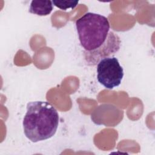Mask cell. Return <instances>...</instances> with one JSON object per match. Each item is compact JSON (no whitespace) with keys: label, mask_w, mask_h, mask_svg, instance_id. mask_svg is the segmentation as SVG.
Wrapping results in <instances>:
<instances>
[{"label":"cell","mask_w":155,"mask_h":155,"mask_svg":"<svg viewBox=\"0 0 155 155\" xmlns=\"http://www.w3.org/2000/svg\"><path fill=\"white\" fill-rule=\"evenodd\" d=\"M76 27L87 65L94 66L101 59L119 50L120 39L110 30L109 21L105 16L88 12L76 21Z\"/></svg>","instance_id":"6da1fadb"},{"label":"cell","mask_w":155,"mask_h":155,"mask_svg":"<svg viewBox=\"0 0 155 155\" xmlns=\"http://www.w3.org/2000/svg\"><path fill=\"white\" fill-rule=\"evenodd\" d=\"M58 124V113L51 104L46 101L27 104L22 125L25 136L32 142L51 138L56 133Z\"/></svg>","instance_id":"7a4b0ae2"},{"label":"cell","mask_w":155,"mask_h":155,"mask_svg":"<svg viewBox=\"0 0 155 155\" xmlns=\"http://www.w3.org/2000/svg\"><path fill=\"white\" fill-rule=\"evenodd\" d=\"M97 79L104 87L113 89L118 87L124 77V70L115 57H107L97 64Z\"/></svg>","instance_id":"3957f363"},{"label":"cell","mask_w":155,"mask_h":155,"mask_svg":"<svg viewBox=\"0 0 155 155\" xmlns=\"http://www.w3.org/2000/svg\"><path fill=\"white\" fill-rule=\"evenodd\" d=\"M53 9L51 1H32L30 3L29 12L39 16L48 15Z\"/></svg>","instance_id":"277c9868"},{"label":"cell","mask_w":155,"mask_h":155,"mask_svg":"<svg viewBox=\"0 0 155 155\" xmlns=\"http://www.w3.org/2000/svg\"><path fill=\"white\" fill-rule=\"evenodd\" d=\"M79 1H73V0H53L52 1L53 4L57 7L58 8L63 10H67V9L71 8L73 9L74 8Z\"/></svg>","instance_id":"5b68a950"}]
</instances>
